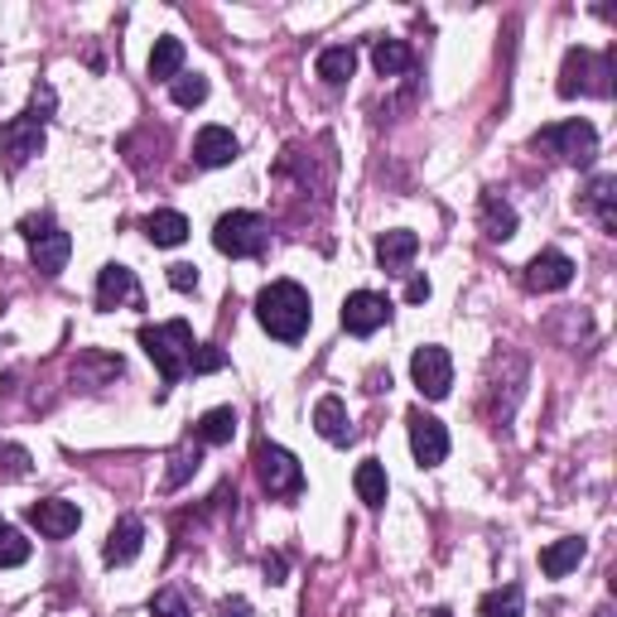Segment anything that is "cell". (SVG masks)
Instances as JSON below:
<instances>
[{
  "instance_id": "cell-31",
  "label": "cell",
  "mask_w": 617,
  "mask_h": 617,
  "mask_svg": "<svg viewBox=\"0 0 617 617\" xmlns=\"http://www.w3.org/2000/svg\"><path fill=\"white\" fill-rule=\"evenodd\" d=\"M30 560V540L20 536L10 522H0V570H15V564Z\"/></svg>"
},
{
  "instance_id": "cell-38",
  "label": "cell",
  "mask_w": 617,
  "mask_h": 617,
  "mask_svg": "<svg viewBox=\"0 0 617 617\" xmlns=\"http://www.w3.org/2000/svg\"><path fill=\"white\" fill-rule=\"evenodd\" d=\"M217 617H251V603L247 598H222L217 603Z\"/></svg>"
},
{
  "instance_id": "cell-14",
  "label": "cell",
  "mask_w": 617,
  "mask_h": 617,
  "mask_svg": "<svg viewBox=\"0 0 617 617\" xmlns=\"http://www.w3.org/2000/svg\"><path fill=\"white\" fill-rule=\"evenodd\" d=\"M30 526L48 540H68L72 530L82 526V512L78 502H64V498H48V502H34L30 506Z\"/></svg>"
},
{
  "instance_id": "cell-4",
  "label": "cell",
  "mask_w": 617,
  "mask_h": 617,
  "mask_svg": "<svg viewBox=\"0 0 617 617\" xmlns=\"http://www.w3.org/2000/svg\"><path fill=\"white\" fill-rule=\"evenodd\" d=\"M560 96H613V54L570 48L560 68Z\"/></svg>"
},
{
  "instance_id": "cell-26",
  "label": "cell",
  "mask_w": 617,
  "mask_h": 617,
  "mask_svg": "<svg viewBox=\"0 0 617 617\" xmlns=\"http://www.w3.org/2000/svg\"><path fill=\"white\" fill-rule=\"evenodd\" d=\"M313 72H319V78L329 82V88H343V82L357 72V54H353L347 44H333V48H323V54H319Z\"/></svg>"
},
{
  "instance_id": "cell-19",
  "label": "cell",
  "mask_w": 617,
  "mask_h": 617,
  "mask_svg": "<svg viewBox=\"0 0 617 617\" xmlns=\"http://www.w3.org/2000/svg\"><path fill=\"white\" fill-rule=\"evenodd\" d=\"M121 372H126V362L112 357V353H96V347L78 353V362H72V377L88 386V391H96V386H106V381H116Z\"/></svg>"
},
{
  "instance_id": "cell-35",
  "label": "cell",
  "mask_w": 617,
  "mask_h": 617,
  "mask_svg": "<svg viewBox=\"0 0 617 617\" xmlns=\"http://www.w3.org/2000/svg\"><path fill=\"white\" fill-rule=\"evenodd\" d=\"M169 285H174L179 295H188V289H198V265H188V261L169 265Z\"/></svg>"
},
{
  "instance_id": "cell-23",
  "label": "cell",
  "mask_w": 617,
  "mask_h": 617,
  "mask_svg": "<svg viewBox=\"0 0 617 617\" xmlns=\"http://www.w3.org/2000/svg\"><path fill=\"white\" fill-rule=\"evenodd\" d=\"M313 430H319L329 444H347V439H353V425H347V405L338 401V396H323V401L313 405Z\"/></svg>"
},
{
  "instance_id": "cell-33",
  "label": "cell",
  "mask_w": 617,
  "mask_h": 617,
  "mask_svg": "<svg viewBox=\"0 0 617 617\" xmlns=\"http://www.w3.org/2000/svg\"><path fill=\"white\" fill-rule=\"evenodd\" d=\"M150 617H188L184 594H174V589H160V594L150 598Z\"/></svg>"
},
{
  "instance_id": "cell-15",
  "label": "cell",
  "mask_w": 617,
  "mask_h": 617,
  "mask_svg": "<svg viewBox=\"0 0 617 617\" xmlns=\"http://www.w3.org/2000/svg\"><path fill=\"white\" fill-rule=\"evenodd\" d=\"M237 155H241V145L227 126H203L198 140H193V164H203V169H222V164H232Z\"/></svg>"
},
{
  "instance_id": "cell-20",
  "label": "cell",
  "mask_w": 617,
  "mask_h": 617,
  "mask_svg": "<svg viewBox=\"0 0 617 617\" xmlns=\"http://www.w3.org/2000/svg\"><path fill=\"white\" fill-rule=\"evenodd\" d=\"M589 555V540H579V536H564V540H555V546L540 550V574L546 579H564L570 570H579V560Z\"/></svg>"
},
{
  "instance_id": "cell-7",
  "label": "cell",
  "mask_w": 617,
  "mask_h": 617,
  "mask_svg": "<svg viewBox=\"0 0 617 617\" xmlns=\"http://www.w3.org/2000/svg\"><path fill=\"white\" fill-rule=\"evenodd\" d=\"M256 478L271 498H299V492H305V468H299V458L271 439L256 444Z\"/></svg>"
},
{
  "instance_id": "cell-24",
  "label": "cell",
  "mask_w": 617,
  "mask_h": 617,
  "mask_svg": "<svg viewBox=\"0 0 617 617\" xmlns=\"http://www.w3.org/2000/svg\"><path fill=\"white\" fill-rule=\"evenodd\" d=\"M145 237L155 241V247H184L188 241V217L174 213V208H160L145 217Z\"/></svg>"
},
{
  "instance_id": "cell-18",
  "label": "cell",
  "mask_w": 617,
  "mask_h": 617,
  "mask_svg": "<svg viewBox=\"0 0 617 617\" xmlns=\"http://www.w3.org/2000/svg\"><path fill=\"white\" fill-rule=\"evenodd\" d=\"M415 251H420V237L410 232V227H391V232L377 237V261H381V271H391V275H405Z\"/></svg>"
},
{
  "instance_id": "cell-30",
  "label": "cell",
  "mask_w": 617,
  "mask_h": 617,
  "mask_svg": "<svg viewBox=\"0 0 617 617\" xmlns=\"http://www.w3.org/2000/svg\"><path fill=\"white\" fill-rule=\"evenodd\" d=\"M169 92H174V106H203L208 102V78H198V72H179V78L169 82Z\"/></svg>"
},
{
  "instance_id": "cell-13",
  "label": "cell",
  "mask_w": 617,
  "mask_h": 617,
  "mask_svg": "<svg viewBox=\"0 0 617 617\" xmlns=\"http://www.w3.org/2000/svg\"><path fill=\"white\" fill-rule=\"evenodd\" d=\"M574 281V261L564 256V251H540V256L526 261L522 271V285L536 289V295H550V289H564Z\"/></svg>"
},
{
  "instance_id": "cell-12",
  "label": "cell",
  "mask_w": 617,
  "mask_h": 617,
  "mask_svg": "<svg viewBox=\"0 0 617 617\" xmlns=\"http://www.w3.org/2000/svg\"><path fill=\"white\" fill-rule=\"evenodd\" d=\"M386 319H391V299L377 295V289H357V295L343 299V329L347 333L367 338V333H377Z\"/></svg>"
},
{
  "instance_id": "cell-1",
  "label": "cell",
  "mask_w": 617,
  "mask_h": 617,
  "mask_svg": "<svg viewBox=\"0 0 617 617\" xmlns=\"http://www.w3.org/2000/svg\"><path fill=\"white\" fill-rule=\"evenodd\" d=\"M256 319L261 329L281 343H299L309 333V319H313V305H309V289L295 285V281H271L256 295Z\"/></svg>"
},
{
  "instance_id": "cell-29",
  "label": "cell",
  "mask_w": 617,
  "mask_h": 617,
  "mask_svg": "<svg viewBox=\"0 0 617 617\" xmlns=\"http://www.w3.org/2000/svg\"><path fill=\"white\" fill-rule=\"evenodd\" d=\"M522 608H526L522 584H506V589H492V594H482L478 617H522Z\"/></svg>"
},
{
  "instance_id": "cell-34",
  "label": "cell",
  "mask_w": 617,
  "mask_h": 617,
  "mask_svg": "<svg viewBox=\"0 0 617 617\" xmlns=\"http://www.w3.org/2000/svg\"><path fill=\"white\" fill-rule=\"evenodd\" d=\"M0 473H5V478H24V473H30V454H24L20 444H5V449H0Z\"/></svg>"
},
{
  "instance_id": "cell-41",
  "label": "cell",
  "mask_w": 617,
  "mask_h": 617,
  "mask_svg": "<svg viewBox=\"0 0 617 617\" xmlns=\"http://www.w3.org/2000/svg\"><path fill=\"white\" fill-rule=\"evenodd\" d=\"M430 617H454V613H444V608H434V613H430Z\"/></svg>"
},
{
  "instance_id": "cell-16",
  "label": "cell",
  "mask_w": 617,
  "mask_h": 617,
  "mask_svg": "<svg viewBox=\"0 0 617 617\" xmlns=\"http://www.w3.org/2000/svg\"><path fill=\"white\" fill-rule=\"evenodd\" d=\"M579 208H584L589 217H594V222H598L608 237H617V179H613V174H598L594 184L584 188Z\"/></svg>"
},
{
  "instance_id": "cell-8",
  "label": "cell",
  "mask_w": 617,
  "mask_h": 617,
  "mask_svg": "<svg viewBox=\"0 0 617 617\" xmlns=\"http://www.w3.org/2000/svg\"><path fill=\"white\" fill-rule=\"evenodd\" d=\"M34 155H44V121L30 112L5 121V126H0V169H5V174H20Z\"/></svg>"
},
{
  "instance_id": "cell-5",
  "label": "cell",
  "mask_w": 617,
  "mask_h": 617,
  "mask_svg": "<svg viewBox=\"0 0 617 617\" xmlns=\"http://www.w3.org/2000/svg\"><path fill=\"white\" fill-rule=\"evenodd\" d=\"M213 247L232 261L265 256V247H271V222H265L261 213H227V217H217V227H213Z\"/></svg>"
},
{
  "instance_id": "cell-39",
  "label": "cell",
  "mask_w": 617,
  "mask_h": 617,
  "mask_svg": "<svg viewBox=\"0 0 617 617\" xmlns=\"http://www.w3.org/2000/svg\"><path fill=\"white\" fill-rule=\"evenodd\" d=\"M285 555H265V579H271V584H285Z\"/></svg>"
},
{
  "instance_id": "cell-2",
  "label": "cell",
  "mask_w": 617,
  "mask_h": 617,
  "mask_svg": "<svg viewBox=\"0 0 617 617\" xmlns=\"http://www.w3.org/2000/svg\"><path fill=\"white\" fill-rule=\"evenodd\" d=\"M140 347L150 353V362L160 367V401L169 396V386H179L184 372H193V353H198V343H193V329L184 319H169V323H145L140 329Z\"/></svg>"
},
{
  "instance_id": "cell-9",
  "label": "cell",
  "mask_w": 617,
  "mask_h": 617,
  "mask_svg": "<svg viewBox=\"0 0 617 617\" xmlns=\"http://www.w3.org/2000/svg\"><path fill=\"white\" fill-rule=\"evenodd\" d=\"M96 309L112 313V309H145V289L136 281L130 265H102L96 271Z\"/></svg>"
},
{
  "instance_id": "cell-10",
  "label": "cell",
  "mask_w": 617,
  "mask_h": 617,
  "mask_svg": "<svg viewBox=\"0 0 617 617\" xmlns=\"http://www.w3.org/2000/svg\"><path fill=\"white\" fill-rule=\"evenodd\" d=\"M410 377H415V391L425 396V401H444L449 386H454V362H449L444 347L425 343L415 357H410Z\"/></svg>"
},
{
  "instance_id": "cell-27",
  "label": "cell",
  "mask_w": 617,
  "mask_h": 617,
  "mask_svg": "<svg viewBox=\"0 0 617 617\" xmlns=\"http://www.w3.org/2000/svg\"><path fill=\"white\" fill-rule=\"evenodd\" d=\"M179 72H184V44H179L174 34H164V39H155V48H150V78L174 82Z\"/></svg>"
},
{
  "instance_id": "cell-22",
  "label": "cell",
  "mask_w": 617,
  "mask_h": 617,
  "mask_svg": "<svg viewBox=\"0 0 617 617\" xmlns=\"http://www.w3.org/2000/svg\"><path fill=\"white\" fill-rule=\"evenodd\" d=\"M232 434H237V410L232 405H213L208 415L193 425V439L203 444V449H217V444H232Z\"/></svg>"
},
{
  "instance_id": "cell-25",
  "label": "cell",
  "mask_w": 617,
  "mask_h": 617,
  "mask_svg": "<svg viewBox=\"0 0 617 617\" xmlns=\"http://www.w3.org/2000/svg\"><path fill=\"white\" fill-rule=\"evenodd\" d=\"M353 488H357V498L377 512V506H386V492H391V482H386V468L377 464V458H362L357 464V473H353Z\"/></svg>"
},
{
  "instance_id": "cell-11",
  "label": "cell",
  "mask_w": 617,
  "mask_h": 617,
  "mask_svg": "<svg viewBox=\"0 0 617 617\" xmlns=\"http://www.w3.org/2000/svg\"><path fill=\"white\" fill-rule=\"evenodd\" d=\"M410 454L420 468H439L449 458V430L425 410H410Z\"/></svg>"
},
{
  "instance_id": "cell-40",
  "label": "cell",
  "mask_w": 617,
  "mask_h": 617,
  "mask_svg": "<svg viewBox=\"0 0 617 617\" xmlns=\"http://www.w3.org/2000/svg\"><path fill=\"white\" fill-rule=\"evenodd\" d=\"M405 299H410V305H425V299H430V281H425V275H415V281L405 285Z\"/></svg>"
},
{
  "instance_id": "cell-17",
  "label": "cell",
  "mask_w": 617,
  "mask_h": 617,
  "mask_svg": "<svg viewBox=\"0 0 617 617\" xmlns=\"http://www.w3.org/2000/svg\"><path fill=\"white\" fill-rule=\"evenodd\" d=\"M140 546H145V522L140 516H121V522L112 526V536H106V546H102V560L116 570V564L136 560Z\"/></svg>"
},
{
  "instance_id": "cell-37",
  "label": "cell",
  "mask_w": 617,
  "mask_h": 617,
  "mask_svg": "<svg viewBox=\"0 0 617 617\" xmlns=\"http://www.w3.org/2000/svg\"><path fill=\"white\" fill-rule=\"evenodd\" d=\"M48 112H54V88H48V82H39V88H34V96H30V116L48 121Z\"/></svg>"
},
{
  "instance_id": "cell-28",
  "label": "cell",
  "mask_w": 617,
  "mask_h": 617,
  "mask_svg": "<svg viewBox=\"0 0 617 617\" xmlns=\"http://www.w3.org/2000/svg\"><path fill=\"white\" fill-rule=\"evenodd\" d=\"M372 64H377L381 78H401V72H410V64H415V54H410L405 39H377Z\"/></svg>"
},
{
  "instance_id": "cell-6",
  "label": "cell",
  "mask_w": 617,
  "mask_h": 617,
  "mask_svg": "<svg viewBox=\"0 0 617 617\" xmlns=\"http://www.w3.org/2000/svg\"><path fill=\"white\" fill-rule=\"evenodd\" d=\"M536 150H546L555 155V160H564V164H594V155H598V130L589 126V121H560V126H546V130H536Z\"/></svg>"
},
{
  "instance_id": "cell-36",
  "label": "cell",
  "mask_w": 617,
  "mask_h": 617,
  "mask_svg": "<svg viewBox=\"0 0 617 617\" xmlns=\"http://www.w3.org/2000/svg\"><path fill=\"white\" fill-rule=\"evenodd\" d=\"M222 367H227L222 347H198V353H193V372H222Z\"/></svg>"
},
{
  "instance_id": "cell-3",
  "label": "cell",
  "mask_w": 617,
  "mask_h": 617,
  "mask_svg": "<svg viewBox=\"0 0 617 617\" xmlns=\"http://www.w3.org/2000/svg\"><path fill=\"white\" fill-rule=\"evenodd\" d=\"M20 237L30 241V261H34V271L39 275H64V265L72 256V237L64 232V227L54 222L48 213H30V217H20Z\"/></svg>"
},
{
  "instance_id": "cell-21",
  "label": "cell",
  "mask_w": 617,
  "mask_h": 617,
  "mask_svg": "<svg viewBox=\"0 0 617 617\" xmlns=\"http://www.w3.org/2000/svg\"><path fill=\"white\" fill-rule=\"evenodd\" d=\"M482 232H488V241H506V237H516V208L502 198V193H482Z\"/></svg>"
},
{
  "instance_id": "cell-32",
  "label": "cell",
  "mask_w": 617,
  "mask_h": 617,
  "mask_svg": "<svg viewBox=\"0 0 617 617\" xmlns=\"http://www.w3.org/2000/svg\"><path fill=\"white\" fill-rule=\"evenodd\" d=\"M198 464H203V454L198 449H179L174 458H169V473H164V488L174 492V488H184V482L198 473Z\"/></svg>"
}]
</instances>
